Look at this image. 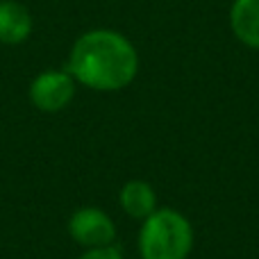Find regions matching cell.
<instances>
[{"label":"cell","mask_w":259,"mask_h":259,"mask_svg":"<svg viewBox=\"0 0 259 259\" xmlns=\"http://www.w3.org/2000/svg\"><path fill=\"white\" fill-rule=\"evenodd\" d=\"M75 94V80L71 73L64 71H46L32 82L30 100L41 112H59L71 103Z\"/></svg>","instance_id":"3957f363"},{"label":"cell","mask_w":259,"mask_h":259,"mask_svg":"<svg viewBox=\"0 0 259 259\" xmlns=\"http://www.w3.org/2000/svg\"><path fill=\"white\" fill-rule=\"evenodd\" d=\"M80 259H123V257L114 246H103V248H89Z\"/></svg>","instance_id":"ba28073f"},{"label":"cell","mask_w":259,"mask_h":259,"mask_svg":"<svg viewBox=\"0 0 259 259\" xmlns=\"http://www.w3.org/2000/svg\"><path fill=\"white\" fill-rule=\"evenodd\" d=\"M193 248V230L175 209H155L143 221L139 250L143 259H187Z\"/></svg>","instance_id":"7a4b0ae2"},{"label":"cell","mask_w":259,"mask_h":259,"mask_svg":"<svg viewBox=\"0 0 259 259\" xmlns=\"http://www.w3.org/2000/svg\"><path fill=\"white\" fill-rule=\"evenodd\" d=\"M230 25L241 44L259 50V0H234Z\"/></svg>","instance_id":"5b68a950"},{"label":"cell","mask_w":259,"mask_h":259,"mask_svg":"<svg viewBox=\"0 0 259 259\" xmlns=\"http://www.w3.org/2000/svg\"><path fill=\"white\" fill-rule=\"evenodd\" d=\"M68 232L84 248L112 246L114 237H116V228H114L112 219L105 211L96 209V207H82V209H77L71 216Z\"/></svg>","instance_id":"277c9868"},{"label":"cell","mask_w":259,"mask_h":259,"mask_svg":"<svg viewBox=\"0 0 259 259\" xmlns=\"http://www.w3.org/2000/svg\"><path fill=\"white\" fill-rule=\"evenodd\" d=\"M32 32V16L25 5L3 0L0 3V41L3 44H21Z\"/></svg>","instance_id":"8992f818"},{"label":"cell","mask_w":259,"mask_h":259,"mask_svg":"<svg viewBox=\"0 0 259 259\" xmlns=\"http://www.w3.org/2000/svg\"><path fill=\"white\" fill-rule=\"evenodd\" d=\"M121 207L132 219L146 221L157 209V196L152 187L143 180H132L121 189Z\"/></svg>","instance_id":"52a82bcc"},{"label":"cell","mask_w":259,"mask_h":259,"mask_svg":"<svg viewBox=\"0 0 259 259\" xmlns=\"http://www.w3.org/2000/svg\"><path fill=\"white\" fill-rule=\"evenodd\" d=\"M73 80L96 91H118L137 77L139 55L123 34L91 30L75 41L68 57Z\"/></svg>","instance_id":"6da1fadb"}]
</instances>
